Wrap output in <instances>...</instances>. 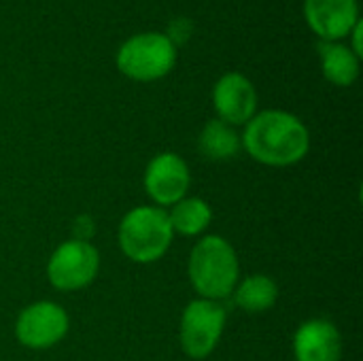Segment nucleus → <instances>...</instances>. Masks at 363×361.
<instances>
[{"mask_svg": "<svg viewBox=\"0 0 363 361\" xmlns=\"http://www.w3.org/2000/svg\"><path fill=\"white\" fill-rule=\"evenodd\" d=\"M240 143L255 162L272 168H285L308 155L311 132L294 113L268 109L251 117Z\"/></svg>", "mask_w": 363, "mask_h": 361, "instance_id": "1", "label": "nucleus"}, {"mask_svg": "<svg viewBox=\"0 0 363 361\" xmlns=\"http://www.w3.org/2000/svg\"><path fill=\"white\" fill-rule=\"evenodd\" d=\"M187 274L200 298L219 302L230 298L238 285V255L223 236L208 234L194 245L187 262Z\"/></svg>", "mask_w": 363, "mask_h": 361, "instance_id": "2", "label": "nucleus"}, {"mask_svg": "<svg viewBox=\"0 0 363 361\" xmlns=\"http://www.w3.org/2000/svg\"><path fill=\"white\" fill-rule=\"evenodd\" d=\"M168 213L160 206H134L117 230L121 253L134 264H153L166 255L172 243Z\"/></svg>", "mask_w": 363, "mask_h": 361, "instance_id": "3", "label": "nucleus"}, {"mask_svg": "<svg viewBox=\"0 0 363 361\" xmlns=\"http://www.w3.org/2000/svg\"><path fill=\"white\" fill-rule=\"evenodd\" d=\"M115 64L123 77L136 83H153L172 72L177 64V47L164 32H140L121 43Z\"/></svg>", "mask_w": 363, "mask_h": 361, "instance_id": "4", "label": "nucleus"}, {"mask_svg": "<svg viewBox=\"0 0 363 361\" xmlns=\"http://www.w3.org/2000/svg\"><path fill=\"white\" fill-rule=\"evenodd\" d=\"M228 313L219 302L213 300H191L179 326V343L189 360H206L219 345L225 330Z\"/></svg>", "mask_w": 363, "mask_h": 361, "instance_id": "5", "label": "nucleus"}, {"mask_svg": "<svg viewBox=\"0 0 363 361\" xmlns=\"http://www.w3.org/2000/svg\"><path fill=\"white\" fill-rule=\"evenodd\" d=\"M100 270V253L91 243L66 240L47 262V279L57 291H79L94 283Z\"/></svg>", "mask_w": 363, "mask_h": 361, "instance_id": "6", "label": "nucleus"}, {"mask_svg": "<svg viewBox=\"0 0 363 361\" xmlns=\"http://www.w3.org/2000/svg\"><path fill=\"white\" fill-rule=\"evenodd\" d=\"M68 313L49 300L26 306L15 321V338L21 347L32 351H45L55 347L68 334Z\"/></svg>", "mask_w": 363, "mask_h": 361, "instance_id": "7", "label": "nucleus"}, {"mask_svg": "<svg viewBox=\"0 0 363 361\" xmlns=\"http://www.w3.org/2000/svg\"><path fill=\"white\" fill-rule=\"evenodd\" d=\"M143 183L147 196L155 202V206H172L187 196V189L191 185L189 166L181 155L172 151L157 153L147 164Z\"/></svg>", "mask_w": 363, "mask_h": 361, "instance_id": "8", "label": "nucleus"}, {"mask_svg": "<svg viewBox=\"0 0 363 361\" xmlns=\"http://www.w3.org/2000/svg\"><path fill=\"white\" fill-rule=\"evenodd\" d=\"M304 19L323 43H340L362 21L357 0H304Z\"/></svg>", "mask_w": 363, "mask_h": 361, "instance_id": "9", "label": "nucleus"}, {"mask_svg": "<svg viewBox=\"0 0 363 361\" xmlns=\"http://www.w3.org/2000/svg\"><path fill=\"white\" fill-rule=\"evenodd\" d=\"M213 106L217 119L228 126H247L257 113L255 85L242 72H225L213 87Z\"/></svg>", "mask_w": 363, "mask_h": 361, "instance_id": "10", "label": "nucleus"}, {"mask_svg": "<svg viewBox=\"0 0 363 361\" xmlns=\"http://www.w3.org/2000/svg\"><path fill=\"white\" fill-rule=\"evenodd\" d=\"M296 361H340L342 336L328 319H308L294 334Z\"/></svg>", "mask_w": 363, "mask_h": 361, "instance_id": "11", "label": "nucleus"}, {"mask_svg": "<svg viewBox=\"0 0 363 361\" xmlns=\"http://www.w3.org/2000/svg\"><path fill=\"white\" fill-rule=\"evenodd\" d=\"M321 57V72L325 81L338 87H351L359 79V60L345 43H317Z\"/></svg>", "mask_w": 363, "mask_h": 361, "instance_id": "12", "label": "nucleus"}, {"mask_svg": "<svg viewBox=\"0 0 363 361\" xmlns=\"http://www.w3.org/2000/svg\"><path fill=\"white\" fill-rule=\"evenodd\" d=\"M240 147L242 143L238 132L219 119L206 121L198 136V149L211 162H228L238 155Z\"/></svg>", "mask_w": 363, "mask_h": 361, "instance_id": "13", "label": "nucleus"}, {"mask_svg": "<svg viewBox=\"0 0 363 361\" xmlns=\"http://www.w3.org/2000/svg\"><path fill=\"white\" fill-rule=\"evenodd\" d=\"M234 302L245 313H266L279 300V285L266 274H251L234 287Z\"/></svg>", "mask_w": 363, "mask_h": 361, "instance_id": "14", "label": "nucleus"}, {"mask_svg": "<svg viewBox=\"0 0 363 361\" xmlns=\"http://www.w3.org/2000/svg\"><path fill=\"white\" fill-rule=\"evenodd\" d=\"M168 213V221L172 232L181 234V236H198L202 234L213 219V211L211 204L202 198H183L177 204L170 206Z\"/></svg>", "mask_w": 363, "mask_h": 361, "instance_id": "15", "label": "nucleus"}, {"mask_svg": "<svg viewBox=\"0 0 363 361\" xmlns=\"http://www.w3.org/2000/svg\"><path fill=\"white\" fill-rule=\"evenodd\" d=\"M166 38L179 49L183 47L185 43H189V38L194 36V21L189 17H174L170 23H168V30L164 32Z\"/></svg>", "mask_w": 363, "mask_h": 361, "instance_id": "16", "label": "nucleus"}, {"mask_svg": "<svg viewBox=\"0 0 363 361\" xmlns=\"http://www.w3.org/2000/svg\"><path fill=\"white\" fill-rule=\"evenodd\" d=\"M72 234H74V240L89 243L91 236L96 234V221H94L89 215H79V217L72 221Z\"/></svg>", "mask_w": 363, "mask_h": 361, "instance_id": "17", "label": "nucleus"}, {"mask_svg": "<svg viewBox=\"0 0 363 361\" xmlns=\"http://www.w3.org/2000/svg\"><path fill=\"white\" fill-rule=\"evenodd\" d=\"M362 30H363V21H359L353 30H351V34L347 36V40H351V51L357 55V57H362L363 55V45H362Z\"/></svg>", "mask_w": 363, "mask_h": 361, "instance_id": "18", "label": "nucleus"}]
</instances>
